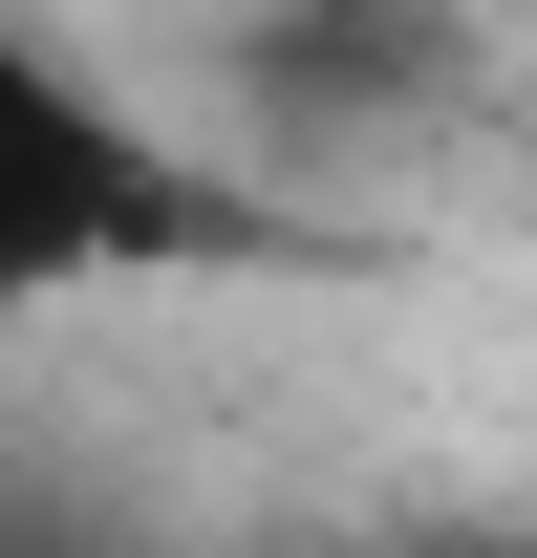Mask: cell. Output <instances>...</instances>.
Wrapping results in <instances>:
<instances>
[{"mask_svg": "<svg viewBox=\"0 0 537 558\" xmlns=\"http://www.w3.org/2000/svg\"><path fill=\"white\" fill-rule=\"evenodd\" d=\"M151 258H215V172L86 65L44 0H0V323L108 301Z\"/></svg>", "mask_w": 537, "mask_h": 558, "instance_id": "6da1fadb", "label": "cell"}, {"mask_svg": "<svg viewBox=\"0 0 537 558\" xmlns=\"http://www.w3.org/2000/svg\"><path fill=\"white\" fill-rule=\"evenodd\" d=\"M430 86H452V0H301V22H259V108L279 130L430 108Z\"/></svg>", "mask_w": 537, "mask_h": 558, "instance_id": "7a4b0ae2", "label": "cell"}, {"mask_svg": "<svg viewBox=\"0 0 537 558\" xmlns=\"http://www.w3.org/2000/svg\"><path fill=\"white\" fill-rule=\"evenodd\" d=\"M452 558H537V515H516V537H452Z\"/></svg>", "mask_w": 537, "mask_h": 558, "instance_id": "3957f363", "label": "cell"}]
</instances>
